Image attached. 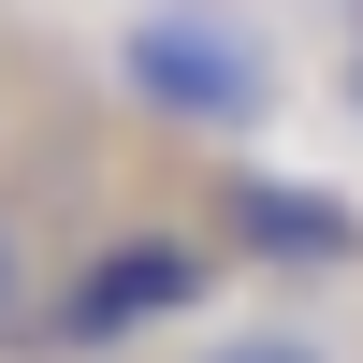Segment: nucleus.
<instances>
[{"label": "nucleus", "mask_w": 363, "mask_h": 363, "mask_svg": "<svg viewBox=\"0 0 363 363\" xmlns=\"http://www.w3.org/2000/svg\"><path fill=\"white\" fill-rule=\"evenodd\" d=\"M116 87L174 131H262L277 116V44H262L233 0H145L116 29Z\"/></svg>", "instance_id": "1"}, {"label": "nucleus", "mask_w": 363, "mask_h": 363, "mask_svg": "<svg viewBox=\"0 0 363 363\" xmlns=\"http://www.w3.org/2000/svg\"><path fill=\"white\" fill-rule=\"evenodd\" d=\"M203 277L218 262L189 247V233H102V247L73 262V291L44 306V363H102V349H131V335H160V320H189L203 306Z\"/></svg>", "instance_id": "2"}, {"label": "nucleus", "mask_w": 363, "mask_h": 363, "mask_svg": "<svg viewBox=\"0 0 363 363\" xmlns=\"http://www.w3.org/2000/svg\"><path fill=\"white\" fill-rule=\"evenodd\" d=\"M233 247H247V262H306V277H335V262H363V218H349L335 189L247 174V189H233Z\"/></svg>", "instance_id": "3"}, {"label": "nucleus", "mask_w": 363, "mask_h": 363, "mask_svg": "<svg viewBox=\"0 0 363 363\" xmlns=\"http://www.w3.org/2000/svg\"><path fill=\"white\" fill-rule=\"evenodd\" d=\"M189 363H335V335H306V320H247V335L189 349Z\"/></svg>", "instance_id": "4"}, {"label": "nucleus", "mask_w": 363, "mask_h": 363, "mask_svg": "<svg viewBox=\"0 0 363 363\" xmlns=\"http://www.w3.org/2000/svg\"><path fill=\"white\" fill-rule=\"evenodd\" d=\"M15 306H29V233H15V203H0V335H15Z\"/></svg>", "instance_id": "5"}, {"label": "nucleus", "mask_w": 363, "mask_h": 363, "mask_svg": "<svg viewBox=\"0 0 363 363\" xmlns=\"http://www.w3.org/2000/svg\"><path fill=\"white\" fill-rule=\"evenodd\" d=\"M349 102H363V58H349Z\"/></svg>", "instance_id": "6"}]
</instances>
